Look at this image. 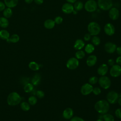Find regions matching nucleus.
I'll list each match as a JSON object with an SVG mask.
<instances>
[{
    "label": "nucleus",
    "mask_w": 121,
    "mask_h": 121,
    "mask_svg": "<svg viewBox=\"0 0 121 121\" xmlns=\"http://www.w3.org/2000/svg\"><path fill=\"white\" fill-rule=\"evenodd\" d=\"M92 92L95 95H99L101 93V89L99 87H95L93 88Z\"/></svg>",
    "instance_id": "38"
},
{
    "label": "nucleus",
    "mask_w": 121,
    "mask_h": 121,
    "mask_svg": "<svg viewBox=\"0 0 121 121\" xmlns=\"http://www.w3.org/2000/svg\"><path fill=\"white\" fill-rule=\"evenodd\" d=\"M110 74L113 78L119 77L121 75V67L118 64L113 65L110 70Z\"/></svg>",
    "instance_id": "9"
},
{
    "label": "nucleus",
    "mask_w": 121,
    "mask_h": 121,
    "mask_svg": "<svg viewBox=\"0 0 121 121\" xmlns=\"http://www.w3.org/2000/svg\"><path fill=\"white\" fill-rule=\"evenodd\" d=\"M98 81V79L97 77L96 76H92L90 77L88 79L89 83L92 85H95L97 83V82Z\"/></svg>",
    "instance_id": "34"
},
{
    "label": "nucleus",
    "mask_w": 121,
    "mask_h": 121,
    "mask_svg": "<svg viewBox=\"0 0 121 121\" xmlns=\"http://www.w3.org/2000/svg\"><path fill=\"white\" fill-rule=\"evenodd\" d=\"M120 1H121V0H120Z\"/></svg>",
    "instance_id": "51"
},
{
    "label": "nucleus",
    "mask_w": 121,
    "mask_h": 121,
    "mask_svg": "<svg viewBox=\"0 0 121 121\" xmlns=\"http://www.w3.org/2000/svg\"><path fill=\"white\" fill-rule=\"evenodd\" d=\"M96 121H104L103 119H99L98 120H97Z\"/></svg>",
    "instance_id": "50"
},
{
    "label": "nucleus",
    "mask_w": 121,
    "mask_h": 121,
    "mask_svg": "<svg viewBox=\"0 0 121 121\" xmlns=\"http://www.w3.org/2000/svg\"><path fill=\"white\" fill-rule=\"evenodd\" d=\"M91 35L88 33L86 34L84 36V40L85 41H88L91 39Z\"/></svg>",
    "instance_id": "40"
},
{
    "label": "nucleus",
    "mask_w": 121,
    "mask_h": 121,
    "mask_svg": "<svg viewBox=\"0 0 121 121\" xmlns=\"http://www.w3.org/2000/svg\"><path fill=\"white\" fill-rule=\"evenodd\" d=\"M74 10L73 5L68 2L63 4L61 7V10L62 12L66 14H69L73 13Z\"/></svg>",
    "instance_id": "13"
},
{
    "label": "nucleus",
    "mask_w": 121,
    "mask_h": 121,
    "mask_svg": "<svg viewBox=\"0 0 121 121\" xmlns=\"http://www.w3.org/2000/svg\"><path fill=\"white\" fill-rule=\"evenodd\" d=\"M116 52L118 54V55H119V56H121V46L117 47L116 49Z\"/></svg>",
    "instance_id": "45"
},
{
    "label": "nucleus",
    "mask_w": 121,
    "mask_h": 121,
    "mask_svg": "<svg viewBox=\"0 0 121 121\" xmlns=\"http://www.w3.org/2000/svg\"><path fill=\"white\" fill-rule=\"evenodd\" d=\"M108 15L111 19L112 20H116L119 17V10L115 7H112L109 10Z\"/></svg>",
    "instance_id": "11"
},
{
    "label": "nucleus",
    "mask_w": 121,
    "mask_h": 121,
    "mask_svg": "<svg viewBox=\"0 0 121 121\" xmlns=\"http://www.w3.org/2000/svg\"><path fill=\"white\" fill-rule=\"evenodd\" d=\"M91 42L92 44L95 46H98L100 44L101 40L100 38L97 35L93 36L91 38Z\"/></svg>",
    "instance_id": "30"
},
{
    "label": "nucleus",
    "mask_w": 121,
    "mask_h": 121,
    "mask_svg": "<svg viewBox=\"0 0 121 121\" xmlns=\"http://www.w3.org/2000/svg\"><path fill=\"white\" fill-rule=\"evenodd\" d=\"M103 119H104V121H114V116L110 114L106 113L103 114Z\"/></svg>",
    "instance_id": "29"
},
{
    "label": "nucleus",
    "mask_w": 121,
    "mask_h": 121,
    "mask_svg": "<svg viewBox=\"0 0 121 121\" xmlns=\"http://www.w3.org/2000/svg\"><path fill=\"white\" fill-rule=\"evenodd\" d=\"M12 14H13V12L11 8H7L6 9H5L3 10V14L4 17L7 18L10 17L12 16Z\"/></svg>",
    "instance_id": "27"
},
{
    "label": "nucleus",
    "mask_w": 121,
    "mask_h": 121,
    "mask_svg": "<svg viewBox=\"0 0 121 121\" xmlns=\"http://www.w3.org/2000/svg\"><path fill=\"white\" fill-rule=\"evenodd\" d=\"M24 89L25 92L26 93H30L34 89V85L32 84L27 83V84H25Z\"/></svg>",
    "instance_id": "31"
},
{
    "label": "nucleus",
    "mask_w": 121,
    "mask_h": 121,
    "mask_svg": "<svg viewBox=\"0 0 121 121\" xmlns=\"http://www.w3.org/2000/svg\"><path fill=\"white\" fill-rule=\"evenodd\" d=\"M70 121H85L82 118L78 117V116H74L72 117Z\"/></svg>",
    "instance_id": "41"
},
{
    "label": "nucleus",
    "mask_w": 121,
    "mask_h": 121,
    "mask_svg": "<svg viewBox=\"0 0 121 121\" xmlns=\"http://www.w3.org/2000/svg\"><path fill=\"white\" fill-rule=\"evenodd\" d=\"M9 37V33L6 30L0 31V38L3 40H8Z\"/></svg>",
    "instance_id": "26"
},
{
    "label": "nucleus",
    "mask_w": 121,
    "mask_h": 121,
    "mask_svg": "<svg viewBox=\"0 0 121 121\" xmlns=\"http://www.w3.org/2000/svg\"><path fill=\"white\" fill-rule=\"evenodd\" d=\"M79 65V61L76 57L69 58L66 63V67L68 69L71 70L77 69Z\"/></svg>",
    "instance_id": "8"
},
{
    "label": "nucleus",
    "mask_w": 121,
    "mask_h": 121,
    "mask_svg": "<svg viewBox=\"0 0 121 121\" xmlns=\"http://www.w3.org/2000/svg\"><path fill=\"white\" fill-rule=\"evenodd\" d=\"M37 96L39 98H42L44 96V93L42 90H38L36 92Z\"/></svg>",
    "instance_id": "37"
},
{
    "label": "nucleus",
    "mask_w": 121,
    "mask_h": 121,
    "mask_svg": "<svg viewBox=\"0 0 121 121\" xmlns=\"http://www.w3.org/2000/svg\"><path fill=\"white\" fill-rule=\"evenodd\" d=\"M54 22L57 25H60L63 22V18L61 16H57L55 17L54 19Z\"/></svg>",
    "instance_id": "36"
},
{
    "label": "nucleus",
    "mask_w": 121,
    "mask_h": 121,
    "mask_svg": "<svg viewBox=\"0 0 121 121\" xmlns=\"http://www.w3.org/2000/svg\"><path fill=\"white\" fill-rule=\"evenodd\" d=\"M117 48L116 45L112 42H108L104 45V50L109 53H112L116 51Z\"/></svg>",
    "instance_id": "14"
},
{
    "label": "nucleus",
    "mask_w": 121,
    "mask_h": 121,
    "mask_svg": "<svg viewBox=\"0 0 121 121\" xmlns=\"http://www.w3.org/2000/svg\"><path fill=\"white\" fill-rule=\"evenodd\" d=\"M95 46L92 43H87L85 46V51L87 54L92 53L95 50Z\"/></svg>",
    "instance_id": "22"
},
{
    "label": "nucleus",
    "mask_w": 121,
    "mask_h": 121,
    "mask_svg": "<svg viewBox=\"0 0 121 121\" xmlns=\"http://www.w3.org/2000/svg\"><path fill=\"white\" fill-rule=\"evenodd\" d=\"M97 3L95 0H87L84 6L85 10L90 13L95 11L97 9Z\"/></svg>",
    "instance_id": "5"
},
{
    "label": "nucleus",
    "mask_w": 121,
    "mask_h": 121,
    "mask_svg": "<svg viewBox=\"0 0 121 121\" xmlns=\"http://www.w3.org/2000/svg\"><path fill=\"white\" fill-rule=\"evenodd\" d=\"M85 56V52L84 51L80 50H78L75 53V57L76 58L79 60V59H82Z\"/></svg>",
    "instance_id": "32"
},
{
    "label": "nucleus",
    "mask_w": 121,
    "mask_h": 121,
    "mask_svg": "<svg viewBox=\"0 0 121 121\" xmlns=\"http://www.w3.org/2000/svg\"><path fill=\"white\" fill-rule=\"evenodd\" d=\"M67 2L71 3V4H74L76 1H77V0H66Z\"/></svg>",
    "instance_id": "47"
},
{
    "label": "nucleus",
    "mask_w": 121,
    "mask_h": 121,
    "mask_svg": "<svg viewBox=\"0 0 121 121\" xmlns=\"http://www.w3.org/2000/svg\"><path fill=\"white\" fill-rule=\"evenodd\" d=\"M93 86L89 83L84 84L81 87L80 92L84 95H86L91 94L93 90Z\"/></svg>",
    "instance_id": "10"
},
{
    "label": "nucleus",
    "mask_w": 121,
    "mask_h": 121,
    "mask_svg": "<svg viewBox=\"0 0 121 121\" xmlns=\"http://www.w3.org/2000/svg\"><path fill=\"white\" fill-rule=\"evenodd\" d=\"M21 97L17 92L11 93L8 96L7 103L9 105L15 106L20 103L21 101Z\"/></svg>",
    "instance_id": "3"
},
{
    "label": "nucleus",
    "mask_w": 121,
    "mask_h": 121,
    "mask_svg": "<svg viewBox=\"0 0 121 121\" xmlns=\"http://www.w3.org/2000/svg\"><path fill=\"white\" fill-rule=\"evenodd\" d=\"M104 32L108 36L113 35L115 32V28L113 24L111 23L106 24L104 26Z\"/></svg>",
    "instance_id": "12"
},
{
    "label": "nucleus",
    "mask_w": 121,
    "mask_h": 121,
    "mask_svg": "<svg viewBox=\"0 0 121 121\" xmlns=\"http://www.w3.org/2000/svg\"><path fill=\"white\" fill-rule=\"evenodd\" d=\"M97 61V57L95 55H91L89 56L86 60V65L89 67L94 66Z\"/></svg>",
    "instance_id": "17"
},
{
    "label": "nucleus",
    "mask_w": 121,
    "mask_h": 121,
    "mask_svg": "<svg viewBox=\"0 0 121 121\" xmlns=\"http://www.w3.org/2000/svg\"><path fill=\"white\" fill-rule=\"evenodd\" d=\"M20 107L24 111H27L30 109V105L26 102H23L21 104Z\"/></svg>",
    "instance_id": "33"
},
{
    "label": "nucleus",
    "mask_w": 121,
    "mask_h": 121,
    "mask_svg": "<svg viewBox=\"0 0 121 121\" xmlns=\"http://www.w3.org/2000/svg\"><path fill=\"white\" fill-rule=\"evenodd\" d=\"M55 23L54 22V20L51 19H46L43 23V25L45 28L48 29H52L55 26Z\"/></svg>",
    "instance_id": "19"
},
{
    "label": "nucleus",
    "mask_w": 121,
    "mask_h": 121,
    "mask_svg": "<svg viewBox=\"0 0 121 121\" xmlns=\"http://www.w3.org/2000/svg\"><path fill=\"white\" fill-rule=\"evenodd\" d=\"M34 0H25V1L27 4H30Z\"/></svg>",
    "instance_id": "48"
},
{
    "label": "nucleus",
    "mask_w": 121,
    "mask_h": 121,
    "mask_svg": "<svg viewBox=\"0 0 121 121\" xmlns=\"http://www.w3.org/2000/svg\"><path fill=\"white\" fill-rule=\"evenodd\" d=\"M117 102L119 104L120 106H121V97H120V98H119V99H118V101H117Z\"/></svg>",
    "instance_id": "49"
},
{
    "label": "nucleus",
    "mask_w": 121,
    "mask_h": 121,
    "mask_svg": "<svg viewBox=\"0 0 121 121\" xmlns=\"http://www.w3.org/2000/svg\"><path fill=\"white\" fill-rule=\"evenodd\" d=\"M34 1L36 4L38 5H41L43 3V0H34Z\"/></svg>",
    "instance_id": "46"
},
{
    "label": "nucleus",
    "mask_w": 121,
    "mask_h": 121,
    "mask_svg": "<svg viewBox=\"0 0 121 121\" xmlns=\"http://www.w3.org/2000/svg\"><path fill=\"white\" fill-rule=\"evenodd\" d=\"M107 63H108V64L109 66H112L113 65H114V60L112 59H110L108 60L107 61Z\"/></svg>",
    "instance_id": "43"
},
{
    "label": "nucleus",
    "mask_w": 121,
    "mask_h": 121,
    "mask_svg": "<svg viewBox=\"0 0 121 121\" xmlns=\"http://www.w3.org/2000/svg\"><path fill=\"white\" fill-rule=\"evenodd\" d=\"M5 9V4L3 2L0 1V11L4 10Z\"/></svg>",
    "instance_id": "42"
},
{
    "label": "nucleus",
    "mask_w": 121,
    "mask_h": 121,
    "mask_svg": "<svg viewBox=\"0 0 121 121\" xmlns=\"http://www.w3.org/2000/svg\"><path fill=\"white\" fill-rule=\"evenodd\" d=\"M29 68L32 70L36 71L39 70L40 68V65L35 61L30 62L28 65Z\"/></svg>",
    "instance_id": "28"
},
{
    "label": "nucleus",
    "mask_w": 121,
    "mask_h": 121,
    "mask_svg": "<svg viewBox=\"0 0 121 121\" xmlns=\"http://www.w3.org/2000/svg\"><path fill=\"white\" fill-rule=\"evenodd\" d=\"M87 31L93 36L97 35L101 32V28L100 25L96 22L92 21L87 25Z\"/></svg>",
    "instance_id": "2"
},
{
    "label": "nucleus",
    "mask_w": 121,
    "mask_h": 121,
    "mask_svg": "<svg viewBox=\"0 0 121 121\" xmlns=\"http://www.w3.org/2000/svg\"><path fill=\"white\" fill-rule=\"evenodd\" d=\"M108 67L106 64H102L99 66L97 70V73L101 76H105L108 72Z\"/></svg>",
    "instance_id": "15"
},
{
    "label": "nucleus",
    "mask_w": 121,
    "mask_h": 121,
    "mask_svg": "<svg viewBox=\"0 0 121 121\" xmlns=\"http://www.w3.org/2000/svg\"><path fill=\"white\" fill-rule=\"evenodd\" d=\"M100 86L104 89L109 88L111 85V81L110 79L107 76H101L98 81Z\"/></svg>",
    "instance_id": "6"
},
{
    "label": "nucleus",
    "mask_w": 121,
    "mask_h": 121,
    "mask_svg": "<svg viewBox=\"0 0 121 121\" xmlns=\"http://www.w3.org/2000/svg\"><path fill=\"white\" fill-rule=\"evenodd\" d=\"M74 114L73 110L71 108L68 107L66 108L63 112L62 116L65 119H70Z\"/></svg>",
    "instance_id": "16"
},
{
    "label": "nucleus",
    "mask_w": 121,
    "mask_h": 121,
    "mask_svg": "<svg viewBox=\"0 0 121 121\" xmlns=\"http://www.w3.org/2000/svg\"><path fill=\"white\" fill-rule=\"evenodd\" d=\"M95 110L100 114H104L107 113L109 110V103L105 100H100L96 102L95 104Z\"/></svg>",
    "instance_id": "1"
},
{
    "label": "nucleus",
    "mask_w": 121,
    "mask_h": 121,
    "mask_svg": "<svg viewBox=\"0 0 121 121\" xmlns=\"http://www.w3.org/2000/svg\"><path fill=\"white\" fill-rule=\"evenodd\" d=\"M97 6L102 10H109L113 6L112 0H98Z\"/></svg>",
    "instance_id": "4"
},
{
    "label": "nucleus",
    "mask_w": 121,
    "mask_h": 121,
    "mask_svg": "<svg viewBox=\"0 0 121 121\" xmlns=\"http://www.w3.org/2000/svg\"><path fill=\"white\" fill-rule=\"evenodd\" d=\"M9 22L8 19L5 17H0V26L2 28H6L8 26Z\"/></svg>",
    "instance_id": "25"
},
{
    "label": "nucleus",
    "mask_w": 121,
    "mask_h": 121,
    "mask_svg": "<svg viewBox=\"0 0 121 121\" xmlns=\"http://www.w3.org/2000/svg\"><path fill=\"white\" fill-rule=\"evenodd\" d=\"M37 98L35 96H31L28 98V102L29 104L34 105L37 103Z\"/></svg>",
    "instance_id": "35"
},
{
    "label": "nucleus",
    "mask_w": 121,
    "mask_h": 121,
    "mask_svg": "<svg viewBox=\"0 0 121 121\" xmlns=\"http://www.w3.org/2000/svg\"><path fill=\"white\" fill-rule=\"evenodd\" d=\"M115 116L120 119H121V108H118L115 112Z\"/></svg>",
    "instance_id": "39"
},
{
    "label": "nucleus",
    "mask_w": 121,
    "mask_h": 121,
    "mask_svg": "<svg viewBox=\"0 0 121 121\" xmlns=\"http://www.w3.org/2000/svg\"><path fill=\"white\" fill-rule=\"evenodd\" d=\"M18 2V0H4V3L8 8H12L16 7Z\"/></svg>",
    "instance_id": "20"
},
{
    "label": "nucleus",
    "mask_w": 121,
    "mask_h": 121,
    "mask_svg": "<svg viewBox=\"0 0 121 121\" xmlns=\"http://www.w3.org/2000/svg\"><path fill=\"white\" fill-rule=\"evenodd\" d=\"M116 62L117 64L121 65V56H119L116 59Z\"/></svg>",
    "instance_id": "44"
},
{
    "label": "nucleus",
    "mask_w": 121,
    "mask_h": 121,
    "mask_svg": "<svg viewBox=\"0 0 121 121\" xmlns=\"http://www.w3.org/2000/svg\"><path fill=\"white\" fill-rule=\"evenodd\" d=\"M119 98V94L118 93L114 91H111L106 95V99L107 102L111 104H114L117 102Z\"/></svg>",
    "instance_id": "7"
},
{
    "label": "nucleus",
    "mask_w": 121,
    "mask_h": 121,
    "mask_svg": "<svg viewBox=\"0 0 121 121\" xmlns=\"http://www.w3.org/2000/svg\"><path fill=\"white\" fill-rule=\"evenodd\" d=\"M85 46V42L81 39H78L74 44V48L76 50H80L83 49Z\"/></svg>",
    "instance_id": "18"
},
{
    "label": "nucleus",
    "mask_w": 121,
    "mask_h": 121,
    "mask_svg": "<svg viewBox=\"0 0 121 121\" xmlns=\"http://www.w3.org/2000/svg\"><path fill=\"white\" fill-rule=\"evenodd\" d=\"M41 76L39 74H36L35 75H34V76L33 77L32 79V84L34 86H37L38 85L40 81H41Z\"/></svg>",
    "instance_id": "23"
},
{
    "label": "nucleus",
    "mask_w": 121,
    "mask_h": 121,
    "mask_svg": "<svg viewBox=\"0 0 121 121\" xmlns=\"http://www.w3.org/2000/svg\"><path fill=\"white\" fill-rule=\"evenodd\" d=\"M19 40V36L17 34H13L11 35L9 38L7 40V42H10L12 43H16Z\"/></svg>",
    "instance_id": "24"
},
{
    "label": "nucleus",
    "mask_w": 121,
    "mask_h": 121,
    "mask_svg": "<svg viewBox=\"0 0 121 121\" xmlns=\"http://www.w3.org/2000/svg\"><path fill=\"white\" fill-rule=\"evenodd\" d=\"M84 4H83V3L82 1L79 0H77V1H76L73 5L74 10L76 11H79L81 10L84 8Z\"/></svg>",
    "instance_id": "21"
}]
</instances>
